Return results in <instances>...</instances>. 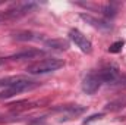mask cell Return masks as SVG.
Returning a JSON list of instances; mask_svg holds the SVG:
<instances>
[{
    "label": "cell",
    "mask_w": 126,
    "mask_h": 125,
    "mask_svg": "<svg viewBox=\"0 0 126 125\" xmlns=\"http://www.w3.org/2000/svg\"><path fill=\"white\" fill-rule=\"evenodd\" d=\"M82 16V19H85L87 22H90L91 25H94L97 28H101V30H107V28H110V24H107V22H103V21H98V19H95L93 16H90V15H81Z\"/></svg>",
    "instance_id": "8"
},
{
    "label": "cell",
    "mask_w": 126,
    "mask_h": 125,
    "mask_svg": "<svg viewBox=\"0 0 126 125\" xmlns=\"http://www.w3.org/2000/svg\"><path fill=\"white\" fill-rule=\"evenodd\" d=\"M1 19H3V16H1V15H0V21H1Z\"/></svg>",
    "instance_id": "13"
},
{
    "label": "cell",
    "mask_w": 126,
    "mask_h": 125,
    "mask_svg": "<svg viewBox=\"0 0 126 125\" xmlns=\"http://www.w3.org/2000/svg\"><path fill=\"white\" fill-rule=\"evenodd\" d=\"M15 40H18V41H31V40H37V37H35V34H32V32L24 31V32L15 34Z\"/></svg>",
    "instance_id": "9"
},
{
    "label": "cell",
    "mask_w": 126,
    "mask_h": 125,
    "mask_svg": "<svg viewBox=\"0 0 126 125\" xmlns=\"http://www.w3.org/2000/svg\"><path fill=\"white\" fill-rule=\"evenodd\" d=\"M87 109L84 106H67L62 109V116L60 121H70L73 118H78L79 115H82Z\"/></svg>",
    "instance_id": "6"
},
{
    "label": "cell",
    "mask_w": 126,
    "mask_h": 125,
    "mask_svg": "<svg viewBox=\"0 0 126 125\" xmlns=\"http://www.w3.org/2000/svg\"><path fill=\"white\" fill-rule=\"evenodd\" d=\"M100 118H103V113H97V115H93L91 118L85 119V124H88V122H91V121H95V119H100Z\"/></svg>",
    "instance_id": "12"
},
{
    "label": "cell",
    "mask_w": 126,
    "mask_h": 125,
    "mask_svg": "<svg viewBox=\"0 0 126 125\" xmlns=\"http://www.w3.org/2000/svg\"><path fill=\"white\" fill-rule=\"evenodd\" d=\"M34 87H37V84L34 81H30L27 78H22V77H18V80L10 84L9 87H6L3 91H0V100L3 99H9V97H13L15 94H19L22 91H27V90H31Z\"/></svg>",
    "instance_id": "2"
},
{
    "label": "cell",
    "mask_w": 126,
    "mask_h": 125,
    "mask_svg": "<svg viewBox=\"0 0 126 125\" xmlns=\"http://www.w3.org/2000/svg\"><path fill=\"white\" fill-rule=\"evenodd\" d=\"M44 46L51 49V50H59V52H63V50H67L69 49V41L67 40H63V38H51V40H47L44 41Z\"/></svg>",
    "instance_id": "7"
},
{
    "label": "cell",
    "mask_w": 126,
    "mask_h": 125,
    "mask_svg": "<svg viewBox=\"0 0 126 125\" xmlns=\"http://www.w3.org/2000/svg\"><path fill=\"white\" fill-rule=\"evenodd\" d=\"M69 38L75 43L76 47H79L81 52H84L87 55H91L93 53V44H91V41L79 31V30H76V28L70 30L69 31Z\"/></svg>",
    "instance_id": "3"
},
{
    "label": "cell",
    "mask_w": 126,
    "mask_h": 125,
    "mask_svg": "<svg viewBox=\"0 0 126 125\" xmlns=\"http://www.w3.org/2000/svg\"><path fill=\"white\" fill-rule=\"evenodd\" d=\"M101 85H103V81L98 77V74L97 72H90L84 78V81H82V91L90 94V96H93L94 93H97L100 90Z\"/></svg>",
    "instance_id": "4"
},
{
    "label": "cell",
    "mask_w": 126,
    "mask_h": 125,
    "mask_svg": "<svg viewBox=\"0 0 126 125\" xmlns=\"http://www.w3.org/2000/svg\"><path fill=\"white\" fill-rule=\"evenodd\" d=\"M35 55H38V52H35V50H30V52H24V53H19V55H16V56H13V59H22V58H34Z\"/></svg>",
    "instance_id": "11"
},
{
    "label": "cell",
    "mask_w": 126,
    "mask_h": 125,
    "mask_svg": "<svg viewBox=\"0 0 126 125\" xmlns=\"http://www.w3.org/2000/svg\"><path fill=\"white\" fill-rule=\"evenodd\" d=\"M64 62L62 59L57 58H48V59H43L40 62H35L30 65L27 68V72L32 74V75H40V74H48V72H54L57 69H60Z\"/></svg>",
    "instance_id": "1"
},
{
    "label": "cell",
    "mask_w": 126,
    "mask_h": 125,
    "mask_svg": "<svg viewBox=\"0 0 126 125\" xmlns=\"http://www.w3.org/2000/svg\"><path fill=\"white\" fill-rule=\"evenodd\" d=\"M122 47H123V41H116L109 47V52L110 53H119L122 50Z\"/></svg>",
    "instance_id": "10"
},
{
    "label": "cell",
    "mask_w": 126,
    "mask_h": 125,
    "mask_svg": "<svg viewBox=\"0 0 126 125\" xmlns=\"http://www.w3.org/2000/svg\"><path fill=\"white\" fill-rule=\"evenodd\" d=\"M97 74H98V77L101 78L103 83H114V81L119 78V75H120L119 68H117L116 65H113V63H110V65H107V66L98 69Z\"/></svg>",
    "instance_id": "5"
}]
</instances>
